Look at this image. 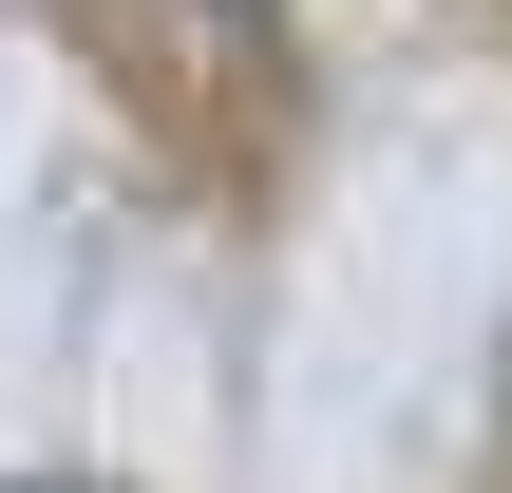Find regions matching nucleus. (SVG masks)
<instances>
[{
  "label": "nucleus",
  "mask_w": 512,
  "mask_h": 493,
  "mask_svg": "<svg viewBox=\"0 0 512 493\" xmlns=\"http://www.w3.org/2000/svg\"><path fill=\"white\" fill-rule=\"evenodd\" d=\"M228 19H247V0H228Z\"/></svg>",
  "instance_id": "obj_1"
}]
</instances>
